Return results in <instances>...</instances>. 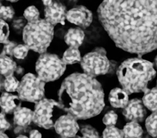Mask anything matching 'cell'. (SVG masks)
Returning a JSON list of instances; mask_svg holds the SVG:
<instances>
[{"instance_id": "7402d4cb", "label": "cell", "mask_w": 157, "mask_h": 138, "mask_svg": "<svg viewBox=\"0 0 157 138\" xmlns=\"http://www.w3.org/2000/svg\"><path fill=\"white\" fill-rule=\"evenodd\" d=\"M103 138H124V132L115 126H106L103 132Z\"/></svg>"}, {"instance_id": "7c38bea8", "label": "cell", "mask_w": 157, "mask_h": 138, "mask_svg": "<svg viewBox=\"0 0 157 138\" xmlns=\"http://www.w3.org/2000/svg\"><path fill=\"white\" fill-rule=\"evenodd\" d=\"M67 12L66 7L61 3L53 1L45 8V19L54 26L58 24L63 25L67 19Z\"/></svg>"}, {"instance_id": "d6986e66", "label": "cell", "mask_w": 157, "mask_h": 138, "mask_svg": "<svg viewBox=\"0 0 157 138\" xmlns=\"http://www.w3.org/2000/svg\"><path fill=\"white\" fill-rule=\"evenodd\" d=\"M125 138H140L143 130L138 122L130 121L127 123L123 129Z\"/></svg>"}, {"instance_id": "8992f818", "label": "cell", "mask_w": 157, "mask_h": 138, "mask_svg": "<svg viewBox=\"0 0 157 138\" xmlns=\"http://www.w3.org/2000/svg\"><path fill=\"white\" fill-rule=\"evenodd\" d=\"M60 110L64 109L59 102L44 98L36 103L33 121L41 128H50L54 127L59 117L58 114Z\"/></svg>"}, {"instance_id": "9a60e30c", "label": "cell", "mask_w": 157, "mask_h": 138, "mask_svg": "<svg viewBox=\"0 0 157 138\" xmlns=\"http://www.w3.org/2000/svg\"><path fill=\"white\" fill-rule=\"evenodd\" d=\"M34 111L26 107L18 108L14 112V124L19 127H26L33 120Z\"/></svg>"}, {"instance_id": "74e56055", "label": "cell", "mask_w": 157, "mask_h": 138, "mask_svg": "<svg viewBox=\"0 0 157 138\" xmlns=\"http://www.w3.org/2000/svg\"><path fill=\"white\" fill-rule=\"evenodd\" d=\"M69 1H78V0H69Z\"/></svg>"}, {"instance_id": "e0dca14e", "label": "cell", "mask_w": 157, "mask_h": 138, "mask_svg": "<svg viewBox=\"0 0 157 138\" xmlns=\"http://www.w3.org/2000/svg\"><path fill=\"white\" fill-rule=\"evenodd\" d=\"M0 67L2 75L5 77L13 75L17 69L16 63L8 55L2 52L0 56Z\"/></svg>"}, {"instance_id": "d6a6232c", "label": "cell", "mask_w": 157, "mask_h": 138, "mask_svg": "<svg viewBox=\"0 0 157 138\" xmlns=\"http://www.w3.org/2000/svg\"><path fill=\"white\" fill-rule=\"evenodd\" d=\"M30 138H41L42 134L37 130H33L30 132Z\"/></svg>"}, {"instance_id": "52a82bcc", "label": "cell", "mask_w": 157, "mask_h": 138, "mask_svg": "<svg viewBox=\"0 0 157 138\" xmlns=\"http://www.w3.org/2000/svg\"><path fill=\"white\" fill-rule=\"evenodd\" d=\"M81 62L84 73L93 77L105 74L110 68L106 51L102 48H96L85 54Z\"/></svg>"}, {"instance_id": "f546056e", "label": "cell", "mask_w": 157, "mask_h": 138, "mask_svg": "<svg viewBox=\"0 0 157 138\" xmlns=\"http://www.w3.org/2000/svg\"><path fill=\"white\" fill-rule=\"evenodd\" d=\"M27 20L25 19L24 17H16L14 18V20L13 21L12 26L13 29H15L16 31L18 32H21V31H23L27 23H26Z\"/></svg>"}, {"instance_id": "cb8c5ba5", "label": "cell", "mask_w": 157, "mask_h": 138, "mask_svg": "<svg viewBox=\"0 0 157 138\" xmlns=\"http://www.w3.org/2000/svg\"><path fill=\"white\" fill-rule=\"evenodd\" d=\"M20 82L13 75L5 77L4 86L5 90L8 92H13L17 91Z\"/></svg>"}, {"instance_id": "836d02e7", "label": "cell", "mask_w": 157, "mask_h": 138, "mask_svg": "<svg viewBox=\"0 0 157 138\" xmlns=\"http://www.w3.org/2000/svg\"><path fill=\"white\" fill-rule=\"evenodd\" d=\"M44 5L46 6L50 5L53 3V0H42Z\"/></svg>"}, {"instance_id": "8fae6325", "label": "cell", "mask_w": 157, "mask_h": 138, "mask_svg": "<svg viewBox=\"0 0 157 138\" xmlns=\"http://www.w3.org/2000/svg\"><path fill=\"white\" fill-rule=\"evenodd\" d=\"M147 114L142 100L138 98L129 100L123 111V115L127 120L137 122L143 121Z\"/></svg>"}, {"instance_id": "4dcf8cb0", "label": "cell", "mask_w": 157, "mask_h": 138, "mask_svg": "<svg viewBox=\"0 0 157 138\" xmlns=\"http://www.w3.org/2000/svg\"><path fill=\"white\" fill-rule=\"evenodd\" d=\"M3 47L2 53L6 54V55L12 56L13 55V51L15 47L17 46V44L16 42L13 41H11L8 40L6 43H4Z\"/></svg>"}, {"instance_id": "5b68a950", "label": "cell", "mask_w": 157, "mask_h": 138, "mask_svg": "<svg viewBox=\"0 0 157 138\" xmlns=\"http://www.w3.org/2000/svg\"><path fill=\"white\" fill-rule=\"evenodd\" d=\"M67 64L56 54L42 53L36 64L37 76L45 82L59 79L64 74Z\"/></svg>"}, {"instance_id": "ffe728a7", "label": "cell", "mask_w": 157, "mask_h": 138, "mask_svg": "<svg viewBox=\"0 0 157 138\" xmlns=\"http://www.w3.org/2000/svg\"><path fill=\"white\" fill-rule=\"evenodd\" d=\"M62 60L66 64H72L81 61L78 48L69 47L64 52Z\"/></svg>"}, {"instance_id": "f1b7e54d", "label": "cell", "mask_w": 157, "mask_h": 138, "mask_svg": "<svg viewBox=\"0 0 157 138\" xmlns=\"http://www.w3.org/2000/svg\"><path fill=\"white\" fill-rule=\"evenodd\" d=\"M83 138H99V133L96 129L90 125H86L82 128Z\"/></svg>"}, {"instance_id": "2e32d148", "label": "cell", "mask_w": 157, "mask_h": 138, "mask_svg": "<svg viewBox=\"0 0 157 138\" xmlns=\"http://www.w3.org/2000/svg\"><path fill=\"white\" fill-rule=\"evenodd\" d=\"M85 34L80 27L68 29L64 37L65 42L69 47L78 48L82 44Z\"/></svg>"}, {"instance_id": "1f68e13d", "label": "cell", "mask_w": 157, "mask_h": 138, "mask_svg": "<svg viewBox=\"0 0 157 138\" xmlns=\"http://www.w3.org/2000/svg\"><path fill=\"white\" fill-rule=\"evenodd\" d=\"M0 122H1V132H4V131L9 129L10 127V123L7 121L5 117V113L2 111L0 116Z\"/></svg>"}, {"instance_id": "d590c367", "label": "cell", "mask_w": 157, "mask_h": 138, "mask_svg": "<svg viewBox=\"0 0 157 138\" xmlns=\"http://www.w3.org/2000/svg\"><path fill=\"white\" fill-rule=\"evenodd\" d=\"M6 1H9V2H18L20 0H6Z\"/></svg>"}, {"instance_id": "d4e9b609", "label": "cell", "mask_w": 157, "mask_h": 138, "mask_svg": "<svg viewBox=\"0 0 157 138\" xmlns=\"http://www.w3.org/2000/svg\"><path fill=\"white\" fill-rule=\"evenodd\" d=\"M15 12L14 9L11 6H5L1 5L0 8V16L1 19L4 21L11 20L13 18Z\"/></svg>"}, {"instance_id": "6da1fadb", "label": "cell", "mask_w": 157, "mask_h": 138, "mask_svg": "<svg viewBox=\"0 0 157 138\" xmlns=\"http://www.w3.org/2000/svg\"><path fill=\"white\" fill-rule=\"evenodd\" d=\"M97 13L119 48L139 57L157 48V0H103Z\"/></svg>"}, {"instance_id": "8d00e7d4", "label": "cell", "mask_w": 157, "mask_h": 138, "mask_svg": "<svg viewBox=\"0 0 157 138\" xmlns=\"http://www.w3.org/2000/svg\"><path fill=\"white\" fill-rule=\"evenodd\" d=\"M155 64H156V66H157V55L155 59Z\"/></svg>"}, {"instance_id": "484cf974", "label": "cell", "mask_w": 157, "mask_h": 138, "mask_svg": "<svg viewBox=\"0 0 157 138\" xmlns=\"http://www.w3.org/2000/svg\"><path fill=\"white\" fill-rule=\"evenodd\" d=\"M30 48L26 44L17 45L13 51V55L18 59H24L27 56Z\"/></svg>"}, {"instance_id": "277c9868", "label": "cell", "mask_w": 157, "mask_h": 138, "mask_svg": "<svg viewBox=\"0 0 157 138\" xmlns=\"http://www.w3.org/2000/svg\"><path fill=\"white\" fill-rule=\"evenodd\" d=\"M23 39L30 49L42 54L46 52L53 40L54 26L45 19L28 22L24 29Z\"/></svg>"}, {"instance_id": "4316f807", "label": "cell", "mask_w": 157, "mask_h": 138, "mask_svg": "<svg viewBox=\"0 0 157 138\" xmlns=\"http://www.w3.org/2000/svg\"><path fill=\"white\" fill-rule=\"evenodd\" d=\"M117 114L113 110H111L104 116L103 122L106 126H115L117 121Z\"/></svg>"}, {"instance_id": "f35d334b", "label": "cell", "mask_w": 157, "mask_h": 138, "mask_svg": "<svg viewBox=\"0 0 157 138\" xmlns=\"http://www.w3.org/2000/svg\"></svg>"}, {"instance_id": "44dd1931", "label": "cell", "mask_w": 157, "mask_h": 138, "mask_svg": "<svg viewBox=\"0 0 157 138\" xmlns=\"http://www.w3.org/2000/svg\"><path fill=\"white\" fill-rule=\"evenodd\" d=\"M145 126L149 134L157 138V112H153L147 118Z\"/></svg>"}, {"instance_id": "3957f363", "label": "cell", "mask_w": 157, "mask_h": 138, "mask_svg": "<svg viewBox=\"0 0 157 138\" xmlns=\"http://www.w3.org/2000/svg\"><path fill=\"white\" fill-rule=\"evenodd\" d=\"M156 75L153 63L141 57L125 60L120 64L117 71L119 83L128 95L144 93L148 88L149 82Z\"/></svg>"}, {"instance_id": "83f0119b", "label": "cell", "mask_w": 157, "mask_h": 138, "mask_svg": "<svg viewBox=\"0 0 157 138\" xmlns=\"http://www.w3.org/2000/svg\"><path fill=\"white\" fill-rule=\"evenodd\" d=\"M10 35V28L6 21L1 19V43H4L9 40H8Z\"/></svg>"}, {"instance_id": "7a4b0ae2", "label": "cell", "mask_w": 157, "mask_h": 138, "mask_svg": "<svg viewBox=\"0 0 157 138\" xmlns=\"http://www.w3.org/2000/svg\"><path fill=\"white\" fill-rule=\"evenodd\" d=\"M59 102L64 111L77 119L99 115L104 107V93L95 77L75 73L63 81L58 92Z\"/></svg>"}, {"instance_id": "30bf717a", "label": "cell", "mask_w": 157, "mask_h": 138, "mask_svg": "<svg viewBox=\"0 0 157 138\" xmlns=\"http://www.w3.org/2000/svg\"><path fill=\"white\" fill-rule=\"evenodd\" d=\"M67 19L80 28H86L92 22V13L85 6H78L67 11Z\"/></svg>"}, {"instance_id": "4fadbf2b", "label": "cell", "mask_w": 157, "mask_h": 138, "mask_svg": "<svg viewBox=\"0 0 157 138\" xmlns=\"http://www.w3.org/2000/svg\"><path fill=\"white\" fill-rule=\"evenodd\" d=\"M21 100L19 96L10 93H2L0 99L2 111L8 114L14 113L18 108L21 107Z\"/></svg>"}, {"instance_id": "ba28073f", "label": "cell", "mask_w": 157, "mask_h": 138, "mask_svg": "<svg viewBox=\"0 0 157 138\" xmlns=\"http://www.w3.org/2000/svg\"><path fill=\"white\" fill-rule=\"evenodd\" d=\"M45 83L38 76L27 73L23 77L17 90L21 100L36 103L44 97Z\"/></svg>"}, {"instance_id": "e575fe53", "label": "cell", "mask_w": 157, "mask_h": 138, "mask_svg": "<svg viewBox=\"0 0 157 138\" xmlns=\"http://www.w3.org/2000/svg\"><path fill=\"white\" fill-rule=\"evenodd\" d=\"M1 138H8V136L6 135L4 132H1V135H0Z\"/></svg>"}, {"instance_id": "9c48e42d", "label": "cell", "mask_w": 157, "mask_h": 138, "mask_svg": "<svg viewBox=\"0 0 157 138\" xmlns=\"http://www.w3.org/2000/svg\"><path fill=\"white\" fill-rule=\"evenodd\" d=\"M77 120L69 113L60 116L54 126L57 133L63 138H71L76 136L79 129Z\"/></svg>"}, {"instance_id": "603a6c76", "label": "cell", "mask_w": 157, "mask_h": 138, "mask_svg": "<svg viewBox=\"0 0 157 138\" xmlns=\"http://www.w3.org/2000/svg\"><path fill=\"white\" fill-rule=\"evenodd\" d=\"M39 10L34 6H28L24 12V17L27 22H33L40 19Z\"/></svg>"}, {"instance_id": "ac0fdd59", "label": "cell", "mask_w": 157, "mask_h": 138, "mask_svg": "<svg viewBox=\"0 0 157 138\" xmlns=\"http://www.w3.org/2000/svg\"><path fill=\"white\" fill-rule=\"evenodd\" d=\"M142 102L144 105L152 112H157V87L148 88L144 92Z\"/></svg>"}, {"instance_id": "5bb4252c", "label": "cell", "mask_w": 157, "mask_h": 138, "mask_svg": "<svg viewBox=\"0 0 157 138\" xmlns=\"http://www.w3.org/2000/svg\"><path fill=\"white\" fill-rule=\"evenodd\" d=\"M128 95V94L124 89L116 87L110 92L109 102L113 107L124 109L129 101Z\"/></svg>"}]
</instances>
